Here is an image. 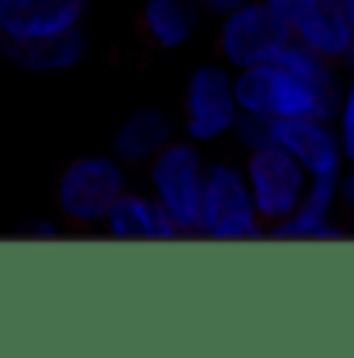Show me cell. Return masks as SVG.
<instances>
[{"label": "cell", "instance_id": "1", "mask_svg": "<svg viewBox=\"0 0 354 358\" xmlns=\"http://www.w3.org/2000/svg\"><path fill=\"white\" fill-rule=\"evenodd\" d=\"M196 234L208 242H255L267 225L250 200V187L242 176V159H208L204 163V196H200V221Z\"/></svg>", "mask_w": 354, "mask_h": 358}, {"label": "cell", "instance_id": "2", "mask_svg": "<svg viewBox=\"0 0 354 358\" xmlns=\"http://www.w3.org/2000/svg\"><path fill=\"white\" fill-rule=\"evenodd\" d=\"M129 187V167L113 155H80L71 159L55 183V208L67 225L96 229L108 204Z\"/></svg>", "mask_w": 354, "mask_h": 358}, {"label": "cell", "instance_id": "3", "mask_svg": "<svg viewBox=\"0 0 354 358\" xmlns=\"http://www.w3.org/2000/svg\"><path fill=\"white\" fill-rule=\"evenodd\" d=\"M238 100H234V71L221 59L196 63L183 80L179 96V129L196 146H213L234 134L238 125Z\"/></svg>", "mask_w": 354, "mask_h": 358}, {"label": "cell", "instance_id": "4", "mask_svg": "<svg viewBox=\"0 0 354 358\" xmlns=\"http://www.w3.org/2000/svg\"><path fill=\"white\" fill-rule=\"evenodd\" d=\"M204 150L192 138H171L142 171H146V192L171 213L183 234H196L200 221V196H204Z\"/></svg>", "mask_w": 354, "mask_h": 358}, {"label": "cell", "instance_id": "5", "mask_svg": "<svg viewBox=\"0 0 354 358\" xmlns=\"http://www.w3.org/2000/svg\"><path fill=\"white\" fill-rule=\"evenodd\" d=\"M288 42H292V25L279 13H271L263 0H242L238 8L217 17V59L229 71L279 59Z\"/></svg>", "mask_w": 354, "mask_h": 358}, {"label": "cell", "instance_id": "6", "mask_svg": "<svg viewBox=\"0 0 354 358\" xmlns=\"http://www.w3.org/2000/svg\"><path fill=\"white\" fill-rule=\"evenodd\" d=\"M242 176H246L250 200H255L263 225L283 221V217L304 200V187H309V171H304L288 150H279V146L246 150V155H242Z\"/></svg>", "mask_w": 354, "mask_h": 358}, {"label": "cell", "instance_id": "7", "mask_svg": "<svg viewBox=\"0 0 354 358\" xmlns=\"http://www.w3.org/2000/svg\"><path fill=\"white\" fill-rule=\"evenodd\" d=\"M271 146L288 150L309 176H342L346 167L334 121L325 117H271Z\"/></svg>", "mask_w": 354, "mask_h": 358}, {"label": "cell", "instance_id": "8", "mask_svg": "<svg viewBox=\"0 0 354 358\" xmlns=\"http://www.w3.org/2000/svg\"><path fill=\"white\" fill-rule=\"evenodd\" d=\"M88 0H0V42L50 38L84 25Z\"/></svg>", "mask_w": 354, "mask_h": 358}, {"label": "cell", "instance_id": "9", "mask_svg": "<svg viewBox=\"0 0 354 358\" xmlns=\"http://www.w3.org/2000/svg\"><path fill=\"white\" fill-rule=\"evenodd\" d=\"M100 229L117 242H176V238H183V229L171 221V213L150 192H134V187H125L108 204Z\"/></svg>", "mask_w": 354, "mask_h": 358}, {"label": "cell", "instance_id": "10", "mask_svg": "<svg viewBox=\"0 0 354 358\" xmlns=\"http://www.w3.org/2000/svg\"><path fill=\"white\" fill-rule=\"evenodd\" d=\"M0 55L8 67L29 71V76H59L71 71L88 59V34L84 25L50 34V38H29V42H0Z\"/></svg>", "mask_w": 354, "mask_h": 358}, {"label": "cell", "instance_id": "11", "mask_svg": "<svg viewBox=\"0 0 354 358\" xmlns=\"http://www.w3.org/2000/svg\"><path fill=\"white\" fill-rule=\"evenodd\" d=\"M176 129H179V121L167 108L146 104V108L129 113V117L117 125V134H113V142H108V155L121 159L129 171H134V167H146V163L176 138Z\"/></svg>", "mask_w": 354, "mask_h": 358}, {"label": "cell", "instance_id": "12", "mask_svg": "<svg viewBox=\"0 0 354 358\" xmlns=\"http://www.w3.org/2000/svg\"><path fill=\"white\" fill-rule=\"evenodd\" d=\"M204 25L200 0H142L138 4V34L155 50H183Z\"/></svg>", "mask_w": 354, "mask_h": 358}, {"label": "cell", "instance_id": "13", "mask_svg": "<svg viewBox=\"0 0 354 358\" xmlns=\"http://www.w3.org/2000/svg\"><path fill=\"white\" fill-rule=\"evenodd\" d=\"M292 38H296L300 46L317 50L321 59L342 63L354 46V25L346 21V13H342L338 0H317V4L292 25Z\"/></svg>", "mask_w": 354, "mask_h": 358}, {"label": "cell", "instance_id": "14", "mask_svg": "<svg viewBox=\"0 0 354 358\" xmlns=\"http://www.w3.org/2000/svg\"><path fill=\"white\" fill-rule=\"evenodd\" d=\"M342 234L346 229L338 225L334 213H313L304 204H296L283 221L267 225V238H275V242H338Z\"/></svg>", "mask_w": 354, "mask_h": 358}, {"label": "cell", "instance_id": "15", "mask_svg": "<svg viewBox=\"0 0 354 358\" xmlns=\"http://www.w3.org/2000/svg\"><path fill=\"white\" fill-rule=\"evenodd\" d=\"M334 134H338V146H342L346 163H354V76L342 84V92H338V108H334Z\"/></svg>", "mask_w": 354, "mask_h": 358}, {"label": "cell", "instance_id": "16", "mask_svg": "<svg viewBox=\"0 0 354 358\" xmlns=\"http://www.w3.org/2000/svg\"><path fill=\"white\" fill-rule=\"evenodd\" d=\"M234 134H238V146H242V150H259V146H271V117H259V113H242V117H238V125H234Z\"/></svg>", "mask_w": 354, "mask_h": 358}, {"label": "cell", "instance_id": "17", "mask_svg": "<svg viewBox=\"0 0 354 358\" xmlns=\"http://www.w3.org/2000/svg\"><path fill=\"white\" fill-rule=\"evenodd\" d=\"M263 4L271 8V13H279L288 25H296V21H300V17H304V13H309L317 0H263Z\"/></svg>", "mask_w": 354, "mask_h": 358}, {"label": "cell", "instance_id": "18", "mask_svg": "<svg viewBox=\"0 0 354 358\" xmlns=\"http://www.w3.org/2000/svg\"><path fill=\"white\" fill-rule=\"evenodd\" d=\"M63 229H59V221H50V217H42V221H29L25 229H21V238H34V242H55Z\"/></svg>", "mask_w": 354, "mask_h": 358}, {"label": "cell", "instance_id": "19", "mask_svg": "<svg viewBox=\"0 0 354 358\" xmlns=\"http://www.w3.org/2000/svg\"><path fill=\"white\" fill-rule=\"evenodd\" d=\"M338 208H346L354 217V163H346L338 176Z\"/></svg>", "mask_w": 354, "mask_h": 358}, {"label": "cell", "instance_id": "20", "mask_svg": "<svg viewBox=\"0 0 354 358\" xmlns=\"http://www.w3.org/2000/svg\"><path fill=\"white\" fill-rule=\"evenodd\" d=\"M242 0H200V8H204V17H221V13H229V8H238Z\"/></svg>", "mask_w": 354, "mask_h": 358}, {"label": "cell", "instance_id": "21", "mask_svg": "<svg viewBox=\"0 0 354 358\" xmlns=\"http://www.w3.org/2000/svg\"><path fill=\"white\" fill-rule=\"evenodd\" d=\"M338 4H342V13H346V21L354 25V0H338Z\"/></svg>", "mask_w": 354, "mask_h": 358}, {"label": "cell", "instance_id": "22", "mask_svg": "<svg viewBox=\"0 0 354 358\" xmlns=\"http://www.w3.org/2000/svg\"><path fill=\"white\" fill-rule=\"evenodd\" d=\"M338 67H342V71H351V76H354V46H351V55H346V59H342Z\"/></svg>", "mask_w": 354, "mask_h": 358}, {"label": "cell", "instance_id": "23", "mask_svg": "<svg viewBox=\"0 0 354 358\" xmlns=\"http://www.w3.org/2000/svg\"><path fill=\"white\" fill-rule=\"evenodd\" d=\"M346 234H351V238H354V221H351V229H346Z\"/></svg>", "mask_w": 354, "mask_h": 358}]
</instances>
